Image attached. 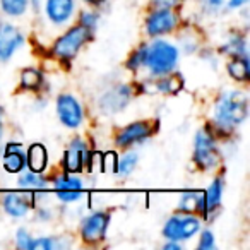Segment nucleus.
<instances>
[{"instance_id": "nucleus-30", "label": "nucleus", "mask_w": 250, "mask_h": 250, "mask_svg": "<svg viewBox=\"0 0 250 250\" xmlns=\"http://www.w3.org/2000/svg\"><path fill=\"white\" fill-rule=\"evenodd\" d=\"M16 242H18V245L21 247V249L31 250V242H33V238L29 236V233L26 231V229H19V231L16 233Z\"/></svg>"}, {"instance_id": "nucleus-24", "label": "nucleus", "mask_w": 250, "mask_h": 250, "mask_svg": "<svg viewBox=\"0 0 250 250\" xmlns=\"http://www.w3.org/2000/svg\"><path fill=\"white\" fill-rule=\"evenodd\" d=\"M225 50L226 53H231L233 57H247V45H245V40L242 36H233L228 43L225 45Z\"/></svg>"}, {"instance_id": "nucleus-12", "label": "nucleus", "mask_w": 250, "mask_h": 250, "mask_svg": "<svg viewBox=\"0 0 250 250\" xmlns=\"http://www.w3.org/2000/svg\"><path fill=\"white\" fill-rule=\"evenodd\" d=\"M55 192L60 201L74 202L77 199H81V195H83V184H81V180L74 178L69 173L60 175L55 180Z\"/></svg>"}, {"instance_id": "nucleus-21", "label": "nucleus", "mask_w": 250, "mask_h": 250, "mask_svg": "<svg viewBox=\"0 0 250 250\" xmlns=\"http://www.w3.org/2000/svg\"><path fill=\"white\" fill-rule=\"evenodd\" d=\"M42 72L36 69H31V67H28V69H24L21 72V87L22 89H38L40 86H42Z\"/></svg>"}, {"instance_id": "nucleus-19", "label": "nucleus", "mask_w": 250, "mask_h": 250, "mask_svg": "<svg viewBox=\"0 0 250 250\" xmlns=\"http://www.w3.org/2000/svg\"><path fill=\"white\" fill-rule=\"evenodd\" d=\"M180 211L201 212L204 214V194L202 192H185L180 197Z\"/></svg>"}, {"instance_id": "nucleus-34", "label": "nucleus", "mask_w": 250, "mask_h": 250, "mask_svg": "<svg viewBox=\"0 0 250 250\" xmlns=\"http://www.w3.org/2000/svg\"><path fill=\"white\" fill-rule=\"evenodd\" d=\"M204 4L209 11H216V9H219L223 4H225V0H204Z\"/></svg>"}, {"instance_id": "nucleus-26", "label": "nucleus", "mask_w": 250, "mask_h": 250, "mask_svg": "<svg viewBox=\"0 0 250 250\" xmlns=\"http://www.w3.org/2000/svg\"><path fill=\"white\" fill-rule=\"evenodd\" d=\"M19 184H21V187L24 188H43L46 187V182L43 180L42 177H40V173H33V171H28V173H24L21 177V180H19Z\"/></svg>"}, {"instance_id": "nucleus-37", "label": "nucleus", "mask_w": 250, "mask_h": 250, "mask_svg": "<svg viewBox=\"0 0 250 250\" xmlns=\"http://www.w3.org/2000/svg\"><path fill=\"white\" fill-rule=\"evenodd\" d=\"M87 4H91V5H98L101 2V0H86Z\"/></svg>"}, {"instance_id": "nucleus-8", "label": "nucleus", "mask_w": 250, "mask_h": 250, "mask_svg": "<svg viewBox=\"0 0 250 250\" xmlns=\"http://www.w3.org/2000/svg\"><path fill=\"white\" fill-rule=\"evenodd\" d=\"M108 223H110V216L106 212H94V214L87 216L83 223V228H81L83 240L87 243L101 242L106 235Z\"/></svg>"}, {"instance_id": "nucleus-25", "label": "nucleus", "mask_w": 250, "mask_h": 250, "mask_svg": "<svg viewBox=\"0 0 250 250\" xmlns=\"http://www.w3.org/2000/svg\"><path fill=\"white\" fill-rule=\"evenodd\" d=\"M137 160H139V158H137L136 153H127L120 160V163H118L117 173H120L122 177H127V175H130L134 171V168H136Z\"/></svg>"}, {"instance_id": "nucleus-4", "label": "nucleus", "mask_w": 250, "mask_h": 250, "mask_svg": "<svg viewBox=\"0 0 250 250\" xmlns=\"http://www.w3.org/2000/svg\"><path fill=\"white\" fill-rule=\"evenodd\" d=\"M219 151L209 130H199L194 141V161L201 170H214L219 165Z\"/></svg>"}, {"instance_id": "nucleus-35", "label": "nucleus", "mask_w": 250, "mask_h": 250, "mask_svg": "<svg viewBox=\"0 0 250 250\" xmlns=\"http://www.w3.org/2000/svg\"><path fill=\"white\" fill-rule=\"evenodd\" d=\"M243 4H247V0H229L228 7L229 9H236V7H240V5H243Z\"/></svg>"}, {"instance_id": "nucleus-11", "label": "nucleus", "mask_w": 250, "mask_h": 250, "mask_svg": "<svg viewBox=\"0 0 250 250\" xmlns=\"http://www.w3.org/2000/svg\"><path fill=\"white\" fill-rule=\"evenodd\" d=\"M22 45V35L12 24H0V60H9L12 53Z\"/></svg>"}, {"instance_id": "nucleus-5", "label": "nucleus", "mask_w": 250, "mask_h": 250, "mask_svg": "<svg viewBox=\"0 0 250 250\" xmlns=\"http://www.w3.org/2000/svg\"><path fill=\"white\" fill-rule=\"evenodd\" d=\"M201 229V221L192 214H177L171 216L165 223L163 235L171 242H180V240H188Z\"/></svg>"}, {"instance_id": "nucleus-9", "label": "nucleus", "mask_w": 250, "mask_h": 250, "mask_svg": "<svg viewBox=\"0 0 250 250\" xmlns=\"http://www.w3.org/2000/svg\"><path fill=\"white\" fill-rule=\"evenodd\" d=\"M177 26V14L171 9H158L147 18L146 29L149 36H160L170 33Z\"/></svg>"}, {"instance_id": "nucleus-16", "label": "nucleus", "mask_w": 250, "mask_h": 250, "mask_svg": "<svg viewBox=\"0 0 250 250\" xmlns=\"http://www.w3.org/2000/svg\"><path fill=\"white\" fill-rule=\"evenodd\" d=\"M26 167V156L21 151L19 144H7L5 147V156H4V168L9 173H19L22 168Z\"/></svg>"}, {"instance_id": "nucleus-31", "label": "nucleus", "mask_w": 250, "mask_h": 250, "mask_svg": "<svg viewBox=\"0 0 250 250\" xmlns=\"http://www.w3.org/2000/svg\"><path fill=\"white\" fill-rule=\"evenodd\" d=\"M199 249L201 250H211L214 249V235L211 231H204L201 236V242H199Z\"/></svg>"}, {"instance_id": "nucleus-27", "label": "nucleus", "mask_w": 250, "mask_h": 250, "mask_svg": "<svg viewBox=\"0 0 250 250\" xmlns=\"http://www.w3.org/2000/svg\"><path fill=\"white\" fill-rule=\"evenodd\" d=\"M146 52H147V46H141L139 50H136L132 53V57L129 59V62H127L129 69L137 70L141 65H144V62H146Z\"/></svg>"}, {"instance_id": "nucleus-1", "label": "nucleus", "mask_w": 250, "mask_h": 250, "mask_svg": "<svg viewBox=\"0 0 250 250\" xmlns=\"http://www.w3.org/2000/svg\"><path fill=\"white\" fill-rule=\"evenodd\" d=\"M249 104L247 96L238 91L225 93L214 108V125L221 134H228L247 118Z\"/></svg>"}, {"instance_id": "nucleus-14", "label": "nucleus", "mask_w": 250, "mask_h": 250, "mask_svg": "<svg viewBox=\"0 0 250 250\" xmlns=\"http://www.w3.org/2000/svg\"><path fill=\"white\" fill-rule=\"evenodd\" d=\"M74 12V0H46V16L55 24H63Z\"/></svg>"}, {"instance_id": "nucleus-33", "label": "nucleus", "mask_w": 250, "mask_h": 250, "mask_svg": "<svg viewBox=\"0 0 250 250\" xmlns=\"http://www.w3.org/2000/svg\"><path fill=\"white\" fill-rule=\"evenodd\" d=\"M180 0H153V4L160 9H173L178 5Z\"/></svg>"}, {"instance_id": "nucleus-3", "label": "nucleus", "mask_w": 250, "mask_h": 250, "mask_svg": "<svg viewBox=\"0 0 250 250\" xmlns=\"http://www.w3.org/2000/svg\"><path fill=\"white\" fill-rule=\"evenodd\" d=\"M91 33L87 28H84L83 24L74 26L63 36H60L55 43H53L52 53L60 60H72L77 55L83 45H86L91 38Z\"/></svg>"}, {"instance_id": "nucleus-23", "label": "nucleus", "mask_w": 250, "mask_h": 250, "mask_svg": "<svg viewBox=\"0 0 250 250\" xmlns=\"http://www.w3.org/2000/svg\"><path fill=\"white\" fill-rule=\"evenodd\" d=\"M0 7L9 16H21L28 7V0H0Z\"/></svg>"}, {"instance_id": "nucleus-22", "label": "nucleus", "mask_w": 250, "mask_h": 250, "mask_svg": "<svg viewBox=\"0 0 250 250\" xmlns=\"http://www.w3.org/2000/svg\"><path fill=\"white\" fill-rule=\"evenodd\" d=\"M156 86H158V89L163 91V93L175 94V93H178L182 87H184V79H182L178 74H171V76H168L165 81L158 83Z\"/></svg>"}, {"instance_id": "nucleus-18", "label": "nucleus", "mask_w": 250, "mask_h": 250, "mask_svg": "<svg viewBox=\"0 0 250 250\" xmlns=\"http://www.w3.org/2000/svg\"><path fill=\"white\" fill-rule=\"evenodd\" d=\"M223 199V180L216 178L209 190L204 194V216H209V212H214L219 209Z\"/></svg>"}, {"instance_id": "nucleus-2", "label": "nucleus", "mask_w": 250, "mask_h": 250, "mask_svg": "<svg viewBox=\"0 0 250 250\" xmlns=\"http://www.w3.org/2000/svg\"><path fill=\"white\" fill-rule=\"evenodd\" d=\"M178 62V50L167 42H154L146 52L144 65L149 67L154 76H167L175 69Z\"/></svg>"}, {"instance_id": "nucleus-29", "label": "nucleus", "mask_w": 250, "mask_h": 250, "mask_svg": "<svg viewBox=\"0 0 250 250\" xmlns=\"http://www.w3.org/2000/svg\"><path fill=\"white\" fill-rule=\"evenodd\" d=\"M55 245H57L55 240H52V238H36L31 242L33 250H52Z\"/></svg>"}, {"instance_id": "nucleus-36", "label": "nucleus", "mask_w": 250, "mask_h": 250, "mask_svg": "<svg viewBox=\"0 0 250 250\" xmlns=\"http://www.w3.org/2000/svg\"><path fill=\"white\" fill-rule=\"evenodd\" d=\"M165 249H167V250H180V245H178V243H173L170 240V242H168L167 245H165Z\"/></svg>"}, {"instance_id": "nucleus-28", "label": "nucleus", "mask_w": 250, "mask_h": 250, "mask_svg": "<svg viewBox=\"0 0 250 250\" xmlns=\"http://www.w3.org/2000/svg\"><path fill=\"white\" fill-rule=\"evenodd\" d=\"M117 167H118V158L115 153H106L101 158V168L108 173H117Z\"/></svg>"}, {"instance_id": "nucleus-6", "label": "nucleus", "mask_w": 250, "mask_h": 250, "mask_svg": "<svg viewBox=\"0 0 250 250\" xmlns=\"http://www.w3.org/2000/svg\"><path fill=\"white\" fill-rule=\"evenodd\" d=\"M57 113H59L60 122L69 129H77L83 124V108L70 94H60L57 98Z\"/></svg>"}, {"instance_id": "nucleus-17", "label": "nucleus", "mask_w": 250, "mask_h": 250, "mask_svg": "<svg viewBox=\"0 0 250 250\" xmlns=\"http://www.w3.org/2000/svg\"><path fill=\"white\" fill-rule=\"evenodd\" d=\"M46 161H48V156H46V149L42 144H31L28 149V154H26V165H28L29 171L33 173H43L46 168Z\"/></svg>"}, {"instance_id": "nucleus-32", "label": "nucleus", "mask_w": 250, "mask_h": 250, "mask_svg": "<svg viewBox=\"0 0 250 250\" xmlns=\"http://www.w3.org/2000/svg\"><path fill=\"white\" fill-rule=\"evenodd\" d=\"M81 24L84 26V28H87L89 29V31H93L94 28H96V21H98V18L94 14H86V12H84L83 16H81Z\"/></svg>"}, {"instance_id": "nucleus-38", "label": "nucleus", "mask_w": 250, "mask_h": 250, "mask_svg": "<svg viewBox=\"0 0 250 250\" xmlns=\"http://www.w3.org/2000/svg\"><path fill=\"white\" fill-rule=\"evenodd\" d=\"M2 115H4V110H2V108H0V117H2Z\"/></svg>"}, {"instance_id": "nucleus-20", "label": "nucleus", "mask_w": 250, "mask_h": 250, "mask_svg": "<svg viewBox=\"0 0 250 250\" xmlns=\"http://www.w3.org/2000/svg\"><path fill=\"white\" fill-rule=\"evenodd\" d=\"M228 72H229V76L236 81H249V77H250L249 59H247V57H235V59L228 63Z\"/></svg>"}, {"instance_id": "nucleus-10", "label": "nucleus", "mask_w": 250, "mask_h": 250, "mask_svg": "<svg viewBox=\"0 0 250 250\" xmlns=\"http://www.w3.org/2000/svg\"><path fill=\"white\" fill-rule=\"evenodd\" d=\"M151 134H153V127H151L149 122H136V124H130V125H127V127H124V129L118 132L117 144L120 147L132 146V144L147 139Z\"/></svg>"}, {"instance_id": "nucleus-7", "label": "nucleus", "mask_w": 250, "mask_h": 250, "mask_svg": "<svg viewBox=\"0 0 250 250\" xmlns=\"http://www.w3.org/2000/svg\"><path fill=\"white\" fill-rule=\"evenodd\" d=\"M130 96H132V87L118 84L100 98V108L104 113H118L129 104Z\"/></svg>"}, {"instance_id": "nucleus-15", "label": "nucleus", "mask_w": 250, "mask_h": 250, "mask_svg": "<svg viewBox=\"0 0 250 250\" xmlns=\"http://www.w3.org/2000/svg\"><path fill=\"white\" fill-rule=\"evenodd\" d=\"M33 199L26 197L22 194H7L4 197V209L7 214L14 216V218H21L31 209Z\"/></svg>"}, {"instance_id": "nucleus-13", "label": "nucleus", "mask_w": 250, "mask_h": 250, "mask_svg": "<svg viewBox=\"0 0 250 250\" xmlns=\"http://www.w3.org/2000/svg\"><path fill=\"white\" fill-rule=\"evenodd\" d=\"M86 156H87L86 144L81 139H74L70 147L65 151V156H63V168H65L67 173H77V171L83 170Z\"/></svg>"}]
</instances>
